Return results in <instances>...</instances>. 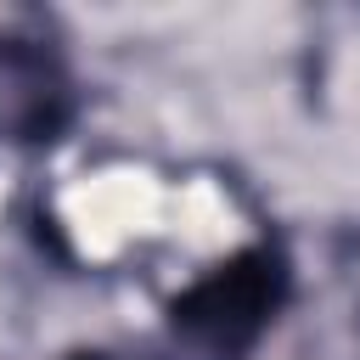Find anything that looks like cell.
<instances>
[{
	"label": "cell",
	"mask_w": 360,
	"mask_h": 360,
	"mask_svg": "<svg viewBox=\"0 0 360 360\" xmlns=\"http://www.w3.org/2000/svg\"><path fill=\"white\" fill-rule=\"evenodd\" d=\"M73 360H107V354H73Z\"/></svg>",
	"instance_id": "3957f363"
},
{
	"label": "cell",
	"mask_w": 360,
	"mask_h": 360,
	"mask_svg": "<svg viewBox=\"0 0 360 360\" xmlns=\"http://www.w3.org/2000/svg\"><path fill=\"white\" fill-rule=\"evenodd\" d=\"M51 107H56L51 68H45L39 56L0 51V129H11V135H28V129L51 124Z\"/></svg>",
	"instance_id": "7a4b0ae2"
},
{
	"label": "cell",
	"mask_w": 360,
	"mask_h": 360,
	"mask_svg": "<svg viewBox=\"0 0 360 360\" xmlns=\"http://www.w3.org/2000/svg\"><path fill=\"white\" fill-rule=\"evenodd\" d=\"M276 298H281V264L270 253H242L214 276H202L174 304V326H186L197 343L219 354H236L264 332V321L276 315Z\"/></svg>",
	"instance_id": "6da1fadb"
}]
</instances>
